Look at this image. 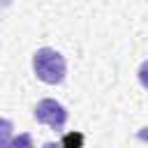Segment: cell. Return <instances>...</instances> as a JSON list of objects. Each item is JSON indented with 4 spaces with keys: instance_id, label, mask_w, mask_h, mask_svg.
<instances>
[{
    "instance_id": "277c9868",
    "label": "cell",
    "mask_w": 148,
    "mask_h": 148,
    "mask_svg": "<svg viewBox=\"0 0 148 148\" xmlns=\"http://www.w3.org/2000/svg\"><path fill=\"white\" fill-rule=\"evenodd\" d=\"M5 148H35V146H32V136H30L28 132H23V134L14 136Z\"/></svg>"
},
{
    "instance_id": "7a4b0ae2",
    "label": "cell",
    "mask_w": 148,
    "mask_h": 148,
    "mask_svg": "<svg viewBox=\"0 0 148 148\" xmlns=\"http://www.w3.org/2000/svg\"><path fill=\"white\" fill-rule=\"evenodd\" d=\"M32 116H35L37 123L49 125L51 130H62L65 123H67V109H65L60 102L51 99V97L39 99L37 106H35V111H32Z\"/></svg>"
},
{
    "instance_id": "5b68a950",
    "label": "cell",
    "mask_w": 148,
    "mask_h": 148,
    "mask_svg": "<svg viewBox=\"0 0 148 148\" xmlns=\"http://www.w3.org/2000/svg\"><path fill=\"white\" fill-rule=\"evenodd\" d=\"M136 74H139L141 86L148 90V60H143V62H141V67H139V72H136Z\"/></svg>"
},
{
    "instance_id": "6da1fadb",
    "label": "cell",
    "mask_w": 148,
    "mask_h": 148,
    "mask_svg": "<svg viewBox=\"0 0 148 148\" xmlns=\"http://www.w3.org/2000/svg\"><path fill=\"white\" fill-rule=\"evenodd\" d=\"M32 69H35L37 79L49 83V86H58L67 76L65 58L56 49H49V46H42V49H37L32 53Z\"/></svg>"
},
{
    "instance_id": "3957f363",
    "label": "cell",
    "mask_w": 148,
    "mask_h": 148,
    "mask_svg": "<svg viewBox=\"0 0 148 148\" xmlns=\"http://www.w3.org/2000/svg\"><path fill=\"white\" fill-rule=\"evenodd\" d=\"M60 148H83V134L81 132H69L62 136Z\"/></svg>"
}]
</instances>
